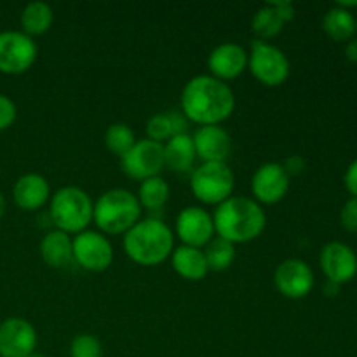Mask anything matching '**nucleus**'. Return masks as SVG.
Wrapping results in <instances>:
<instances>
[{"label": "nucleus", "mask_w": 357, "mask_h": 357, "mask_svg": "<svg viewBox=\"0 0 357 357\" xmlns=\"http://www.w3.org/2000/svg\"><path fill=\"white\" fill-rule=\"evenodd\" d=\"M337 7H342V9L349 10L351 7H357V0H349V2H345V0H338Z\"/></svg>", "instance_id": "37"}, {"label": "nucleus", "mask_w": 357, "mask_h": 357, "mask_svg": "<svg viewBox=\"0 0 357 357\" xmlns=\"http://www.w3.org/2000/svg\"><path fill=\"white\" fill-rule=\"evenodd\" d=\"M213 223L216 237H222L236 246L258 239L265 230L267 216L255 199L232 195L216 206Z\"/></svg>", "instance_id": "2"}, {"label": "nucleus", "mask_w": 357, "mask_h": 357, "mask_svg": "<svg viewBox=\"0 0 357 357\" xmlns=\"http://www.w3.org/2000/svg\"><path fill=\"white\" fill-rule=\"evenodd\" d=\"M121 169L138 181L159 176L164 169V145L149 138L136 139L131 150L121 157Z\"/></svg>", "instance_id": "9"}, {"label": "nucleus", "mask_w": 357, "mask_h": 357, "mask_svg": "<svg viewBox=\"0 0 357 357\" xmlns=\"http://www.w3.org/2000/svg\"><path fill=\"white\" fill-rule=\"evenodd\" d=\"M6 208H7L6 197H3V194H2V192H0V218H2V216L6 215Z\"/></svg>", "instance_id": "38"}, {"label": "nucleus", "mask_w": 357, "mask_h": 357, "mask_svg": "<svg viewBox=\"0 0 357 357\" xmlns=\"http://www.w3.org/2000/svg\"><path fill=\"white\" fill-rule=\"evenodd\" d=\"M236 96L227 82L197 75L181 91V114L199 126H220L234 114Z\"/></svg>", "instance_id": "1"}, {"label": "nucleus", "mask_w": 357, "mask_h": 357, "mask_svg": "<svg viewBox=\"0 0 357 357\" xmlns=\"http://www.w3.org/2000/svg\"><path fill=\"white\" fill-rule=\"evenodd\" d=\"M51 199V187L42 174L28 173L16 180L13 187V201L23 211H37Z\"/></svg>", "instance_id": "18"}, {"label": "nucleus", "mask_w": 357, "mask_h": 357, "mask_svg": "<svg viewBox=\"0 0 357 357\" xmlns=\"http://www.w3.org/2000/svg\"><path fill=\"white\" fill-rule=\"evenodd\" d=\"M37 331L23 317L0 323V357H28L37 349Z\"/></svg>", "instance_id": "14"}, {"label": "nucleus", "mask_w": 357, "mask_h": 357, "mask_svg": "<svg viewBox=\"0 0 357 357\" xmlns=\"http://www.w3.org/2000/svg\"><path fill=\"white\" fill-rule=\"evenodd\" d=\"M73 261L87 272H105L114 261V248L105 234L84 230L73 237Z\"/></svg>", "instance_id": "10"}, {"label": "nucleus", "mask_w": 357, "mask_h": 357, "mask_svg": "<svg viewBox=\"0 0 357 357\" xmlns=\"http://www.w3.org/2000/svg\"><path fill=\"white\" fill-rule=\"evenodd\" d=\"M135 143V131L128 124H124V122H115L105 132V145L117 157L126 155Z\"/></svg>", "instance_id": "28"}, {"label": "nucleus", "mask_w": 357, "mask_h": 357, "mask_svg": "<svg viewBox=\"0 0 357 357\" xmlns=\"http://www.w3.org/2000/svg\"><path fill=\"white\" fill-rule=\"evenodd\" d=\"M103 347L94 335H77L70 344V357H101Z\"/></svg>", "instance_id": "29"}, {"label": "nucleus", "mask_w": 357, "mask_h": 357, "mask_svg": "<svg viewBox=\"0 0 357 357\" xmlns=\"http://www.w3.org/2000/svg\"><path fill=\"white\" fill-rule=\"evenodd\" d=\"M171 267L180 278L187 281H201L209 272L204 251L192 246H178L171 253Z\"/></svg>", "instance_id": "21"}, {"label": "nucleus", "mask_w": 357, "mask_h": 357, "mask_svg": "<svg viewBox=\"0 0 357 357\" xmlns=\"http://www.w3.org/2000/svg\"><path fill=\"white\" fill-rule=\"evenodd\" d=\"M282 26H284V21H282V17L279 16V13L271 6V3L260 7V9L255 13L253 21H251L253 33L264 42L265 38H272L275 37V35L281 33Z\"/></svg>", "instance_id": "27"}, {"label": "nucleus", "mask_w": 357, "mask_h": 357, "mask_svg": "<svg viewBox=\"0 0 357 357\" xmlns=\"http://www.w3.org/2000/svg\"><path fill=\"white\" fill-rule=\"evenodd\" d=\"M176 236L183 246L202 248L215 237V223L213 215L199 206H187L176 216Z\"/></svg>", "instance_id": "12"}, {"label": "nucleus", "mask_w": 357, "mask_h": 357, "mask_svg": "<svg viewBox=\"0 0 357 357\" xmlns=\"http://www.w3.org/2000/svg\"><path fill=\"white\" fill-rule=\"evenodd\" d=\"M94 202L86 190L79 187H63L52 194L49 202V216L58 230L80 234L93 223Z\"/></svg>", "instance_id": "5"}, {"label": "nucleus", "mask_w": 357, "mask_h": 357, "mask_svg": "<svg viewBox=\"0 0 357 357\" xmlns=\"http://www.w3.org/2000/svg\"><path fill=\"white\" fill-rule=\"evenodd\" d=\"M271 6L278 10L284 23H288V21L295 17V6L291 2H271Z\"/></svg>", "instance_id": "34"}, {"label": "nucleus", "mask_w": 357, "mask_h": 357, "mask_svg": "<svg viewBox=\"0 0 357 357\" xmlns=\"http://www.w3.org/2000/svg\"><path fill=\"white\" fill-rule=\"evenodd\" d=\"M208 68L211 77L227 82L243 75L248 68V52L236 42H223L216 45L208 56Z\"/></svg>", "instance_id": "16"}, {"label": "nucleus", "mask_w": 357, "mask_h": 357, "mask_svg": "<svg viewBox=\"0 0 357 357\" xmlns=\"http://www.w3.org/2000/svg\"><path fill=\"white\" fill-rule=\"evenodd\" d=\"M323 30L331 40L349 42L357 31L354 14L342 7H331L323 17Z\"/></svg>", "instance_id": "24"}, {"label": "nucleus", "mask_w": 357, "mask_h": 357, "mask_svg": "<svg viewBox=\"0 0 357 357\" xmlns=\"http://www.w3.org/2000/svg\"><path fill=\"white\" fill-rule=\"evenodd\" d=\"M169 195L171 188L167 185V181L160 176H153L142 181L136 197H138L142 208L155 211V209H160L162 206H166V202L169 201Z\"/></svg>", "instance_id": "25"}, {"label": "nucleus", "mask_w": 357, "mask_h": 357, "mask_svg": "<svg viewBox=\"0 0 357 357\" xmlns=\"http://www.w3.org/2000/svg\"><path fill=\"white\" fill-rule=\"evenodd\" d=\"M248 68L251 75L267 87H278L286 82L291 65L284 52L264 40H255L248 54Z\"/></svg>", "instance_id": "7"}, {"label": "nucleus", "mask_w": 357, "mask_h": 357, "mask_svg": "<svg viewBox=\"0 0 357 357\" xmlns=\"http://www.w3.org/2000/svg\"><path fill=\"white\" fill-rule=\"evenodd\" d=\"M356 26H357V20H356Z\"/></svg>", "instance_id": "40"}, {"label": "nucleus", "mask_w": 357, "mask_h": 357, "mask_svg": "<svg viewBox=\"0 0 357 357\" xmlns=\"http://www.w3.org/2000/svg\"><path fill=\"white\" fill-rule=\"evenodd\" d=\"M345 58L351 63H357V38H351L345 45Z\"/></svg>", "instance_id": "35"}, {"label": "nucleus", "mask_w": 357, "mask_h": 357, "mask_svg": "<svg viewBox=\"0 0 357 357\" xmlns=\"http://www.w3.org/2000/svg\"><path fill=\"white\" fill-rule=\"evenodd\" d=\"M142 211L136 194L126 188H112L103 192L94 202L93 222L101 234L121 236L142 220Z\"/></svg>", "instance_id": "4"}, {"label": "nucleus", "mask_w": 357, "mask_h": 357, "mask_svg": "<svg viewBox=\"0 0 357 357\" xmlns=\"http://www.w3.org/2000/svg\"><path fill=\"white\" fill-rule=\"evenodd\" d=\"M236 176L227 162H202L190 178V190L195 199L208 206H220L232 197Z\"/></svg>", "instance_id": "6"}, {"label": "nucleus", "mask_w": 357, "mask_h": 357, "mask_svg": "<svg viewBox=\"0 0 357 357\" xmlns=\"http://www.w3.org/2000/svg\"><path fill=\"white\" fill-rule=\"evenodd\" d=\"M344 183L349 194H351L354 199H357V159L354 162L349 164L347 171H345Z\"/></svg>", "instance_id": "32"}, {"label": "nucleus", "mask_w": 357, "mask_h": 357, "mask_svg": "<svg viewBox=\"0 0 357 357\" xmlns=\"http://www.w3.org/2000/svg\"><path fill=\"white\" fill-rule=\"evenodd\" d=\"M340 222L347 232H357V199L351 197L340 211Z\"/></svg>", "instance_id": "31"}, {"label": "nucleus", "mask_w": 357, "mask_h": 357, "mask_svg": "<svg viewBox=\"0 0 357 357\" xmlns=\"http://www.w3.org/2000/svg\"><path fill=\"white\" fill-rule=\"evenodd\" d=\"M17 108L16 103L7 94L0 93V131H6L16 122Z\"/></svg>", "instance_id": "30"}, {"label": "nucleus", "mask_w": 357, "mask_h": 357, "mask_svg": "<svg viewBox=\"0 0 357 357\" xmlns=\"http://www.w3.org/2000/svg\"><path fill=\"white\" fill-rule=\"evenodd\" d=\"M321 271L328 281L345 284L357 274V255L351 246L344 243H328L319 255Z\"/></svg>", "instance_id": "15"}, {"label": "nucleus", "mask_w": 357, "mask_h": 357, "mask_svg": "<svg viewBox=\"0 0 357 357\" xmlns=\"http://www.w3.org/2000/svg\"><path fill=\"white\" fill-rule=\"evenodd\" d=\"M197 159L202 162H227L232 138L222 126H201L192 136Z\"/></svg>", "instance_id": "17"}, {"label": "nucleus", "mask_w": 357, "mask_h": 357, "mask_svg": "<svg viewBox=\"0 0 357 357\" xmlns=\"http://www.w3.org/2000/svg\"><path fill=\"white\" fill-rule=\"evenodd\" d=\"M185 129H187V117L178 112H160L152 115L145 126L146 138L162 145L174 135L185 132Z\"/></svg>", "instance_id": "22"}, {"label": "nucleus", "mask_w": 357, "mask_h": 357, "mask_svg": "<svg viewBox=\"0 0 357 357\" xmlns=\"http://www.w3.org/2000/svg\"><path fill=\"white\" fill-rule=\"evenodd\" d=\"M28 357H45L44 354H38V352H33V354H30Z\"/></svg>", "instance_id": "39"}, {"label": "nucleus", "mask_w": 357, "mask_h": 357, "mask_svg": "<svg viewBox=\"0 0 357 357\" xmlns=\"http://www.w3.org/2000/svg\"><path fill=\"white\" fill-rule=\"evenodd\" d=\"M197 153L194 149V139L187 132L174 135L164 143V167L173 173H188L194 167Z\"/></svg>", "instance_id": "20"}, {"label": "nucleus", "mask_w": 357, "mask_h": 357, "mask_svg": "<svg viewBox=\"0 0 357 357\" xmlns=\"http://www.w3.org/2000/svg\"><path fill=\"white\" fill-rule=\"evenodd\" d=\"M38 253L52 268H65L73 261V239L61 230H49L40 241Z\"/></svg>", "instance_id": "19"}, {"label": "nucleus", "mask_w": 357, "mask_h": 357, "mask_svg": "<svg viewBox=\"0 0 357 357\" xmlns=\"http://www.w3.org/2000/svg\"><path fill=\"white\" fill-rule=\"evenodd\" d=\"M289 190V174L278 162H265L251 178V192L258 204H278Z\"/></svg>", "instance_id": "13"}, {"label": "nucleus", "mask_w": 357, "mask_h": 357, "mask_svg": "<svg viewBox=\"0 0 357 357\" xmlns=\"http://www.w3.org/2000/svg\"><path fill=\"white\" fill-rule=\"evenodd\" d=\"M323 291H324V295H326V296H335L338 291H340V284H337V282L326 281Z\"/></svg>", "instance_id": "36"}, {"label": "nucleus", "mask_w": 357, "mask_h": 357, "mask_svg": "<svg viewBox=\"0 0 357 357\" xmlns=\"http://www.w3.org/2000/svg\"><path fill=\"white\" fill-rule=\"evenodd\" d=\"M38 47L33 38L17 30L0 31V73L21 75L37 61Z\"/></svg>", "instance_id": "8"}, {"label": "nucleus", "mask_w": 357, "mask_h": 357, "mask_svg": "<svg viewBox=\"0 0 357 357\" xmlns=\"http://www.w3.org/2000/svg\"><path fill=\"white\" fill-rule=\"evenodd\" d=\"M282 167H284L286 173H288L289 178H291L293 174H300L303 169H305V162H303V159L300 155H293L289 157V159H286V162L282 164Z\"/></svg>", "instance_id": "33"}, {"label": "nucleus", "mask_w": 357, "mask_h": 357, "mask_svg": "<svg viewBox=\"0 0 357 357\" xmlns=\"http://www.w3.org/2000/svg\"><path fill=\"white\" fill-rule=\"evenodd\" d=\"M274 284L286 298H305L314 288V272L307 261L300 258H288L275 268Z\"/></svg>", "instance_id": "11"}, {"label": "nucleus", "mask_w": 357, "mask_h": 357, "mask_svg": "<svg viewBox=\"0 0 357 357\" xmlns=\"http://www.w3.org/2000/svg\"><path fill=\"white\" fill-rule=\"evenodd\" d=\"M126 255L142 267H155L166 261L174 250V234L162 220H139L122 239Z\"/></svg>", "instance_id": "3"}, {"label": "nucleus", "mask_w": 357, "mask_h": 357, "mask_svg": "<svg viewBox=\"0 0 357 357\" xmlns=\"http://www.w3.org/2000/svg\"><path fill=\"white\" fill-rule=\"evenodd\" d=\"M52 21H54V13H52L51 6L40 2V0L26 3L20 16L21 31L31 38L37 35H44L51 28Z\"/></svg>", "instance_id": "23"}, {"label": "nucleus", "mask_w": 357, "mask_h": 357, "mask_svg": "<svg viewBox=\"0 0 357 357\" xmlns=\"http://www.w3.org/2000/svg\"><path fill=\"white\" fill-rule=\"evenodd\" d=\"M202 251H204L209 271L223 272L236 260V246L229 241L222 239V237H213Z\"/></svg>", "instance_id": "26"}]
</instances>
